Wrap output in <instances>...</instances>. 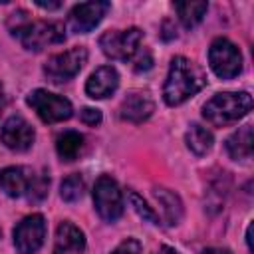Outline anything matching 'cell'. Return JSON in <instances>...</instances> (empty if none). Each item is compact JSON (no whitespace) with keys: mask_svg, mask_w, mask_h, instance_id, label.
Returning a JSON list of instances; mask_svg holds the SVG:
<instances>
[{"mask_svg":"<svg viewBox=\"0 0 254 254\" xmlns=\"http://www.w3.org/2000/svg\"><path fill=\"white\" fill-rule=\"evenodd\" d=\"M141 40H143V32L139 28L111 30L99 38V46L103 54L111 60H131L139 52Z\"/></svg>","mask_w":254,"mask_h":254,"instance_id":"obj_6","label":"cell"},{"mask_svg":"<svg viewBox=\"0 0 254 254\" xmlns=\"http://www.w3.org/2000/svg\"><path fill=\"white\" fill-rule=\"evenodd\" d=\"M26 103L38 113V117L44 123H60L69 119L73 113V107L65 97L52 93L48 89H34L26 97Z\"/></svg>","mask_w":254,"mask_h":254,"instance_id":"obj_4","label":"cell"},{"mask_svg":"<svg viewBox=\"0 0 254 254\" xmlns=\"http://www.w3.org/2000/svg\"><path fill=\"white\" fill-rule=\"evenodd\" d=\"M206 85V75L204 71L190 60L177 56L171 62L169 75L165 79L163 87V99L167 105H181L194 93H198Z\"/></svg>","mask_w":254,"mask_h":254,"instance_id":"obj_1","label":"cell"},{"mask_svg":"<svg viewBox=\"0 0 254 254\" xmlns=\"http://www.w3.org/2000/svg\"><path fill=\"white\" fill-rule=\"evenodd\" d=\"M85 62H87V50L85 48H71V50H65L62 54L52 56L44 65V73L50 81L62 83V81L75 77L81 71Z\"/></svg>","mask_w":254,"mask_h":254,"instance_id":"obj_8","label":"cell"},{"mask_svg":"<svg viewBox=\"0 0 254 254\" xmlns=\"http://www.w3.org/2000/svg\"><path fill=\"white\" fill-rule=\"evenodd\" d=\"M83 250H85L83 232L69 220L62 222L56 230L54 254H83Z\"/></svg>","mask_w":254,"mask_h":254,"instance_id":"obj_14","label":"cell"},{"mask_svg":"<svg viewBox=\"0 0 254 254\" xmlns=\"http://www.w3.org/2000/svg\"><path fill=\"white\" fill-rule=\"evenodd\" d=\"M157 254H179V252H177L175 248H171V246H161Z\"/></svg>","mask_w":254,"mask_h":254,"instance_id":"obj_29","label":"cell"},{"mask_svg":"<svg viewBox=\"0 0 254 254\" xmlns=\"http://www.w3.org/2000/svg\"><path fill=\"white\" fill-rule=\"evenodd\" d=\"M8 28L22 42V46L32 52H40L65 40V28L62 22H32L24 10L10 14Z\"/></svg>","mask_w":254,"mask_h":254,"instance_id":"obj_2","label":"cell"},{"mask_svg":"<svg viewBox=\"0 0 254 254\" xmlns=\"http://www.w3.org/2000/svg\"><path fill=\"white\" fill-rule=\"evenodd\" d=\"M133 58H135V64H133L135 71H147V69L153 65V58H151V54H149L147 50H141V48H139V52H137Z\"/></svg>","mask_w":254,"mask_h":254,"instance_id":"obj_24","label":"cell"},{"mask_svg":"<svg viewBox=\"0 0 254 254\" xmlns=\"http://www.w3.org/2000/svg\"><path fill=\"white\" fill-rule=\"evenodd\" d=\"M36 4H38L40 8H46V10H56V8H60V6H62L60 2H42V0H38Z\"/></svg>","mask_w":254,"mask_h":254,"instance_id":"obj_27","label":"cell"},{"mask_svg":"<svg viewBox=\"0 0 254 254\" xmlns=\"http://www.w3.org/2000/svg\"><path fill=\"white\" fill-rule=\"evenodd\" d=\"M226 151L234 161L252 157V125H244L226 139Z\"/></svg>","mask_w":254,"mask_h":254,"instance_id":"obj_17","label":"cell"},{"mask_svg":"<svg viewBox=\"0 0 254 254\" xmlns=\"http://www.w3.org/2000/svg\"><path fill=\"white\" fill-rule=\"evenodd\" d=\"M252 109V97L246 91H224L210 97L202 107V117L214 125L224 127L236 123Z\"/></svg>","mask_w":254,"mask_h":254,"instance_id":"obj_3","label":"cell"},{"mask_svg":"<svg viewBox=\"0 0 254 254\" xmlns=\"http://www.w3.org/2000/svg\"><path fill=\"white\" fill-rule=\"evenodd\" d=\"M93 204L105 222H115L123 214V196L109 175H101L93 187Z\"/></svg>","mask_w":254,"mask_h":254,"instance_id":"obj_5","label":"cell"},{"mask_svg":"<svg viewBox=\"0 0 254 254\" xmlns=\"http://www.w3.org/2000/svg\"><path fill=\"white\" fill-rule=\"evenodd\" d=\"M117 85H119L117 69L113 65H101L85 81V93L93 99H105L117 89Z\"/></svg>","mask_w":254,"mask_h":254,"instance_id":"obj_13","label":"cell"},{"mask_svg":"<svg viewBox=\"0 0 254 254\" xmlns=\"http://www.w3.org/2000/svg\"><path fill=\"white\" fill-rule=\"evenodd\" d=\"M109 2H81L75 4L67 16V26L75 34H87L91 32L109 10Z\"/></svg>","mask_w":254,"mask_h":254,"instance_id":"obj_10","label":"cell"},{"mask_svg":"<svg viewBox=\"0 0 254 254\" xmlns=\"http://www.w3.org/2000/svg\"><path fill=\"white\" fill-rule=\"evenodd\" d=\"M185 141H187V147L194 153V155H206L212 147V133L202 127V125H190L187 135H185Z\"/></svg>","mask_w":254,"mask_h":254,"instance_id":"obj_19","label":"cell"},{"mask_svg":"<svg viewBox=\"0 0 254 254\" xmlns=\"http://www.w3.org/2000/svg\"><path fill=\"white\" fill-rule=\"evenodd\" d=\"M83 187H85V185H83V179H81L79 175H69V177H65V179L62 181L60 194H62L64 200L73 202V200L81 198V194H83Z\"/></svg>","mask_w":254,"mask_h":254,"instance_id":"obj_21","label":"cell"},{"mask_svg":"<svg viewBox=\"0 0 254 254\" xmlns=\"http://www.w3.org/2000/svg\"><path fill=\"white\" fill-rule=\"evenodd\" d=\"M153 196L159 202V208H161V214H163V222L169 224V226L179 224L181 218H183V202H181L179 194H175L169 189H161L159 187V189L153 190Z\"/></svg>","mask_w":254,"mask_h":254,"instance_id":"obj_16","label":"cell"},{"mask_svg":"<svg viewBox=\"0 0 254 254\" xmlns=\"http://www.w3.org/2000/svg\"><path fill=\"white\" fill-rule=\"evenodd\" d=\"M4 105H6V101H4V97L0 95V115H2V111H4Z\"/></svg>","mask_w":254,"mask_h":254,"instance_id":"obj_30","label":"cell"},{"mask_svg":"<svg viewBox=\"0 0 254 254\" xmlns=\"http://www.w3.org/2000/svg\"><path fill=\"white\" fill-rule=\"evenodd\" d=\"M83 147V135L77 131H64L56 139V149L62 161H73Z\"/></svg>","mask_w":254,"mask_h":254,"instance_id":"obj_18","label":"cell"},{"mask_svg":"<svg viewBox=\"0 0 254 254\" xmlns=\"http://www.w3.org/2000/svg\"><path fill=\"white\" fill-rule=\"evenodd\" d=\"M208 64L212 71L222 77L230 79L242 71V56L240 50L226 38H216L208 48Z\"/></svg>","mask_w":254,"mask_h":254,"instance_id":"obj_7","label":"cell"},{"mask_svg":"<svg viewBox=\"0 0 254 254\" xmlns=\"http://www.w3.org/2000/svg\"><path fill=\"white\" fill-rule=\"evenodd\" d=\"M48 185H50L48 177H44V175H34V177H32V183H30V189H28V196L34 198V200L44 198L46 192H48Z\"/></svg>","mask_w":254,"mask_h":254,"instance_id":"obj_23","label":"cell"},{"mask_svg":"<svg viewBox=\"0 0 254 254\" xmlns=\"http://www.w3.org/2000/svg\"><path fill=\"white\" fill-rule=\"evenodd\" d=\"M32 177L34 173H30L24 167H6L0 171V189L12 198L24 196L28 194Z\"/></svg>","mask_w":254,"mask_h":254,"instance_id":"obj_15","label":"cell"},{"mask_svg":"<svg viewBox=\"0 0 254 254\" xmlns=\"http://www.w3.org/2000/svg\"><path fill=\"white\" fill-rule=\"evenodd\" d=\"M81 121H83L85 125L95 127V125L101 123V111L95 109V107H83V111H81Z\"/></svg>","mask_w":254,"mask_h":254,"instance_id":"obj_26","label":"cell"},{"mask_svg":"<svg viewBox=\"0 0 254 254\" xmlns=\"http://www.w3.org/2000/svg\"><path fill=\"white\" fill-rule=\"evenodd\" d=\"M129 200H131V206L135 208V212H137L143 220H147V222H151V224H159V216L155 214V210H153L137 192H131V194H129Z\"/></svg>","mask_w":254,"mask_h":254,"instance_id":"obj_22","label":"cell"},{"mask_svg":"<svg viewBox=\"0 0 254 254\" xmlns=\"http://www.w3.org/2000/svg\"><path fill=\"white\" fill-rule=\"evenodd\" d=\"M46 238V220L42 214L22 218L14 228V246L20 254H36Z\"/></svg>","mask_w":254,"mask_h":254,"instance_id":"obj_9","label":"cell"},{"mask_svg":"<svg viewBox=\"0 0 254 254\" xmlns=\"http://www.w3.org/2000/svg\"><path fill=\"white\" fill-rule=\"evenodd\" d=\"M153 111H155V101L147 91H131L119 107L121 119L129 123H143L153 115Z\"/></svg>","mask_w":254,"mask_h":254,"instance_id":"obj_12","label":"cell"},{"mask_svg":"<svg viewBox=\"0 0 254 254\" xmlns=\"http://www.w3.org/2000/svg\"><path fill=\"white\" fill-rule=\"evenodd\" d=\"M202 254H230V250H226V248H206V250H202Z\"/></svg>","mask_w":254,"mask_h":254,"instance_id":"obj_28","label":"cell"},{"mask_svg":"<svg viewBox=\"0 0 254 254\" xmlns=\"http://www.w3.org/2000/svg\"><path fill=\"white\" fill-rule=\"evenodd\" d=\"M111 254H141V244H139V240H135V238H127V240H123Z\"/></svg>","mask_w":254,"mask_h":254,"instance_id":"obj_25","label":"cell"},{"mask_svg":"<svg viewBox=\"0 0 254 254\" xmlns=\"http://www.w3.org/2000/svg\"><path fill=\"white\" fill-rule=\"evenodd\" d=\"M175 10L187 28H194L198 22H202L208 10V4L206 2H175Z\"/></svg>","mask_w":254,"mask_h":254,"instance_id":"obj_20","label":"cell"},{"mask_svg":"<svg viewBox=\"0 0 254 254\" xmlns=\"http://www.w3.org/2000/svg\"><path fill=\"white\" fill-rule=\"evenodd\" d=\"M2 143L12 149V151H28L34 143V127L22 117V115H12L6 119L2 125Z\"/></svg>","mask_w":254,"mask_h":254,"instance_id":"obj_11","label":"cell"}]
</instances>
